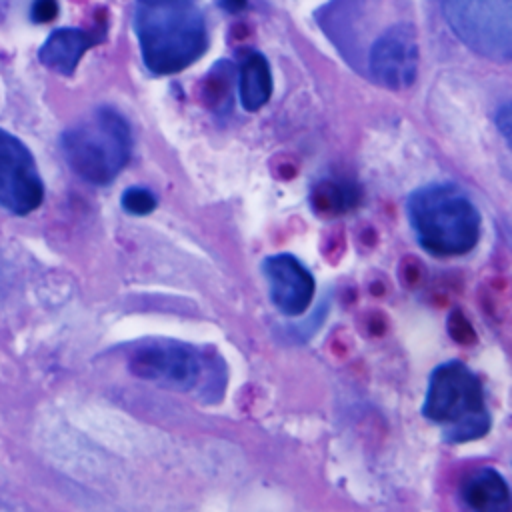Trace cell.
Masks as SVG:
<instances>
[{"label": "cell", "mask_w": 512, "mask_h": 512, "mask_svg": "<svg viewBox=\"0 0 512 512\" xmlns=\"http://www.w3.org/2000/svg\"><path fill=\"white\" fill-rule=\"evenodd\" d=\"M218 2L228 12H240L246 8V0H218Z\"/></svg>", "instance_id": "2e32d148"}, {"label": "cell", "mask_w": 512, "mask_h": 512, "mask_svg": "<svg viewBox=\"0 0 512 512\" xmlns=\"http://www.w3.org/2000/svg\"><path fill=\"white\" fill-rule=\"evenodd\" d=\"M44 202V182L26 144L0 128V206L24 216Z\"/></svg>", "instance_id": "52a82bcc"}, {"label": "cell", "mask_w": 512, "mask_h": 512, "mask_svg": "<svg viewBox=\"0 0 512 512\" xmlns=\"http://www.w3.org/2000/svg\"><path fill=\"white\" fill-rule=\"evenodd\" d=\"M134 30L154 74H176L208 48L206 20L194 0H136Z\"/></svg>", "instance_id": "6da1fadb"}, {"label": "cell", "mask_w": 512, "mask_h": 512, "mask_svg": "<svg viewBox=\"0 0 512 512\" xmlns=\"http://www.w3.org/2000/svg\"><path fill=\"white\" fill-rule=\"evenodd\" d=\"M134 376L178 392H194L206 402H218L224 394V364L192 344L172 338H148L128 354Z\"/></svg>", "instance_id": "3957f363"}, {"label": "cell", "mask_w": 512, "mask_h": 512, "mask_svg": "<svg viewBox=\"0 0 512 512\" xmlns=\"http://www.w3.org/2000/svg\"><path fill=\"white\" fill-rule=\"evenodd\" d=\"M422 416L440 428L448 444L478 440L488 434L492 424L478 374L458 360L432 370Z\"/></svg>", "instance_id": "277c9868"}, {"label": "cell", "mask_w": 512, "mask_h": 512, "mask_svg": "<svg viewBox=\"0 0 512 512\" xmlns=\"http://www.w3.org/2000/svg\"><path fill=\"white\" fill-rule=\"evenodd\" d=\"M120 204L122 208L128 212V214H136V216H144V214H150L158 200L156 196L148 190V188H142V186H132L128 190H124L122 198H120Z\"/></svg>", "instance_id": "4fadbf2b"}, {"label": "cell", "mask_w": 512, "mask_h": 512, "mask_svg": "<svg viewBox=\"0 0 512 512\" xmlns=\"http://www.w3.org/2000/svg\"><path fill=\"white\" fill-rule=\"evenodd\" d=\"M272 96V72L260 52H250L240 64L238 98L246 112L260 110Z\"/></svg>", "instance_id": "7c38bea8"}, {"label": "cell", "mask_w": 512, "mask_h": 512, "mask_svg": "<svg viewBox=\"0 0 512 512\" xmlns=\"http://www.w3.org/2000/svg\"><path fill=\"white\" fill-rule=\"evenodd\" d=\"M406 212L418 244L434 256H464L478 244L480 214L454 184L416 188L408 196Z\"/></svg>", "instance_id": "7a4b0ae2"}, {"label": "cell", "mask_w": 512, "mask_h": 512, "mask_svg": "<svg viewBox=\"0 0 512 512\" xmlns=\"http://www.w3.org/2000/svg\"><path fill=\"white\" fill-rule=\"evenodd\" d=\"M60 148L74 174L102 186L128 164L132 132L118 110L100 106L62 132Z\"/></svg>", "instance_id": "5b68a950"}, {"label": "cell", "mask_w": 512, "mask_h": 512, "mask_svg": "<svg viewBox=\"0 0 512 512\" xmlns=\"http://www.w3.org/2000/svg\"><path fill=\"white\" fill-rule=\"evenodd\" d=\"M460 498L470 510L496 512L508 508L510 488L494 468H478L462 480Z\"/></svg>", "instance_id": "8fae6325"}, {"label": "cell", "mask_w": 512, "mask_h": 512, "mask_svg": "<svg viewBox=\"0 0 512 512\" xmlns=\"http://www.w3.org/2000/svg\"><path fill=\"white\" fill-rule=\"evenodd\" d=\"M496 126L500 128L504 140L508 142V136H510V106L508 104L498 108V112H496Z\"/></svg>", "instance_id": "9a60e30c"}, {"label": "cell", "mask_w": 512, "mask_h": 512, "mask_svg": "<svg viewBox=\"0 0 512 512\" xmlns=\"http://www.w3.org/2000/svg\"><path fill=\"white\" fill-rule=\"evenodd\" d=\"M442 14L454 36L472 52L510 62L512 0H442Z\"/></svg>", "instance_id": "8992f818"}, {"label": "cell", "mask_w": 512, "mask_h": 512, "mask_svg": "<svg viewBox=\"0 0 512 512\" xmlns=\"http://www.w3.org/2000/svg\"><path fill=\"white\" fill-rule=\"evenodd\" d=\"M372 78L390 90H404L418 74V40L410 24H396L380 34L368 58Z\"/></svg>", "instance_id": "ba28073f"}, {"label": "cell", "mask_w": 512, "mask_h": 512, "mask_svg": "<svg viewBox=\"0 0 512 512\" xmlns=\"http://www.w3.org/2000/svg\"><path fill=\"white\" fill-rule=\"evenodd\" d=\"M58 14V2L56 0H34L30 6V16L34 22H50Z\"/></svg>", "instance_id": "5bb4252c"}, {"label": "cell", "mask_w": 512, "mask_h": 512, "mask_svg": "<svg viewBox=\"0 0 512 512\" xmlns=\"http://www.w3.org/2000/svg\"><path fill=\"white\" fill-rule=\"evenodd\" d=\"M98 42H100V38L88 30L56 28L54 32H50V36L40 46L38 60L44 68H48L56 74L72 76L76 66L80 64L82 56Z\"/></svg>", "instance_id": "30bf717a"}, {"label": "cell", "mask_w": 512, "mask_h": 512, "mask_svg": "<svg viewBox=\"0 0 512 512\" xmlns=\"http://www.w3.org/2000/svg\"><path fill=\"white\" fill-rule=\"evenodd\" d=\"M262 274L272 304L284 316H300L314 298V276L292 254H272L262 260Z\"/></svg>", "instance_id": "9c48e42d"}]
</instances>
